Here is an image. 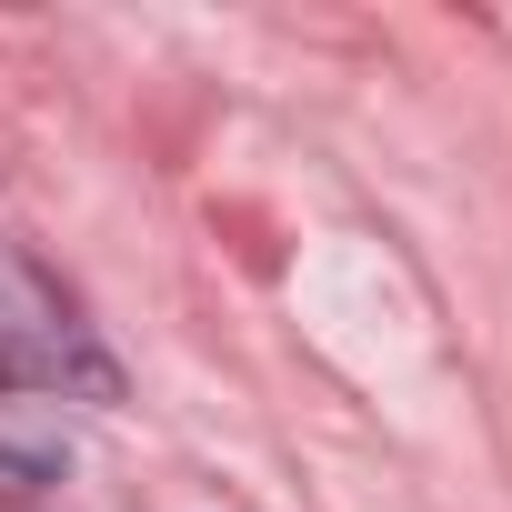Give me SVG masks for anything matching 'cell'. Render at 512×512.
I'll use <instances>...</instances> for the list:
<instances>
[{
    "label": "cell",
    "mask_w": 512,
    "mask_h": 512,
    "mask_svg": "<svg viewBox=\"0 0 512 512\" xmlns=\"http://www.w3.org/2000/svg\"><path fill=\"white\" fill-rule=\"evenodd\" d=\"M0 382H31V392H91V402L121 392V372L91 352V332L71 322V302H61L31 262H0Z\"/></svg>",
    "instance_id": "6da1fadb"
}]
</instances>
